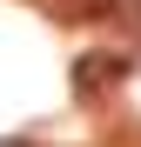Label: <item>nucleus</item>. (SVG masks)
Instances as JSON below:
<instances>
[{"instance_id": "nucleus-1", "label": "nucleus", "mask_w": 141, "mask_h": 147, "mask_svg": "<svg viewBox=\"0 0 141 147\" xmlns=\"http://www.w3.org/2000/svg\"><path fill=\"white\" fill-rule=\"evenodd\" d=\"M108 80H121V60H81V67H74V87H81V94L108 87Z\"/></svg>"}]
</instances>
